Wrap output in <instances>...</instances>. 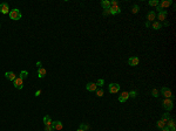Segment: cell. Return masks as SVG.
Wrapping results in <instances>:
<instances>
[{"label": "cell", "instance_id": "6da1fadb", "mask_svg": "<svg viewBox=\"0 0 176 131\" xmlns=\"http://www.w3.org/2000/svg\"><path fill=\"white\" fill-rule=\"evenodd\" d=\"M10 18L12 20H20L21 19V12L18 8H13L10 11Z\"/></svg>", "mask_w": 176, "mask_h": 131}, {"label": "cell", "instance_id": "7a4b0ae2", "mask_svg": "<svg viewBox=\"0 0 176 131\" xmlns=\"http://www.w3.org/2000/svg\"><path fill=\"white\" fill-rule=\"evenodd\" d=\"M162 105H163V108H164L167 111H171L173 110V108H174V103H173V101H171L170 98H165V100H163Z\"/></svg>", "mask_w": 176, "mask_h": 131}, {"label": "cell", "instance_id": "3957f363", "mask_svg": "<svg viewBox=\"0 0 176 131\" xmlns=\"http://www.w3.org/2000/svg\"><path fill=\"white\" fill-rule=\"evenodd\" d=\"M108 90H109V93H110V94H115V93H117V91L120 90V84L110 83L109 84V87H108Z\"/></svg>", "mask_w": 176, "mask_h": 131}, {"label": "cell", "instance_id": "277c9868", "mask_svg": "<svg viewBox=\"0 0 176 131\" xmlns=\"http://www.w3.org/2000/svg\"><path fill=\"white\" fill-rule=\"evenodd\" d=\"M161 94L164 96L165 98H171V96H173V94H171V90L168 88V87H163L162 89H161Z\"/></svg>", "mask_w": 176, "mask_h": 131}, {"label": "cell", "instance_id": "5b68a950", "mask_svg": "<svg viewBox=\"0 0 176 131\" xmlns=\"http://www.w3.org/2000/svg\"><path fill=\"white\" fill-rule=\"evenodd\" d=\"M0 12H1L2 14H8V13H10V6H8L7 2L0 4Z\"/></svg>", "mask_w": 176, "mask_h": 131}, {"label": "cell", "instance_id": "8992f818", "mask_svg": "<svg viewBox=\"0 0 176 131\" xmlns=\"http://www.w3.org/2000/svg\"><path fill=\"white\" fill-rule=\"evenodd\" d=\"M140 63V59L137 56H132V58H129L128 60V64L129 66H132V67H135V66H137Z\"/></svg>", "mask_w": 176, "mask_h": 131}, {"label": "cell", "instance_id": "52a82bcc", "mask_svg": "<svg viewBox=\"0 0 176 131\" xmlns=\"http://www.w3.org/2000/svg\"><path fill=\"white\" fill-rule=\"evenodd\" d=\"M13 82H14V87H15L16 89L20 90V89H22V88H24V80H21L20 77H16Z\"/></svg>", "mask_w": 176, "mask_h": 131}, {"label": "cell", "instance_id": "ba28073f", "mask_svg": "<svg viewBox=\"0 0 176 131\" xmlns=\"http://www.w3.org/2000/svg\"><path fill=\"white\" fill-rule=\"evenodd\" d=\"M167 15H168V12L164 10H162L161 12H159V14H157V19H159V22L161 21H165L167 19Z\"/></svg>", "mask_w": 176, "mask_h": 131}, {"label": "cell", "instance_id": "9c48e42d", "mask_svg": "<svg viewBox=\"0 0 176 131\" xmlns=\"http://www.w3.org/2000/svg\"><path fill=\"white\" fill-rule=\"evenodd\" d=\"M86 89L88 90V91H96L97 85L95 83H93V82H88V83L86 84Z\"/></svg>", "mask_w": 176, "mask_h": 131}, {"label": "cell", "instance_id": "30bf717a", "mask_svg": "<svg viewBox=\"0 0 176 131\" xmlns=\"http://www.w3.org/2000/svg\"><path fill=\"white\" fill-rule=\"evenodd\" d=\"M170 5H173V1L171 0H163V1H161L159 6H160L161 8L163 10V8H167V7H169Z\"/></svg>", "mask_w": 176, "mask_h": 131}, {"label": "cell", "instance_id": "8fae6325", "mask_svg": "<svg viewBox=\"0 0 176 131\" xmlns=\"http://www.w3.org/2000/svg\"><path fill=\"white\" fill-rule=\"evenodd\" d=\"M167 126H168V129H169V131H175V130H176L175 121H174L173 118H170L169 121L167 122Z\"/></svg>", "mask_w": 176, "mask_h": 131}, {"label": "cell", "instance_id": "7c38bea8", "mask_svg": "<svg viewBox=\"0 0 176 131\" xmlns=\"http://www.w3.org/2000/svg\"><path fill=\"white\" fill-rule=\"evenodd\" d=\"M129 98V94L127 93V91H122V94L119 96V101L121 102V103H123V102H126V101Z\"/></svg>", "mask_w": 176, "mask_h": 131}, {"label": "cell", "instance_id": "4fadbf2b", "mask_svg": "<svg viewBox=\"0 0 176 131\" xmlns=\"http://www.w3.org/2000/svg\"><path fill=\"white\" fill-rule=\"evenodd\" d=\"M52 128H53V130H61L64 126H62V123L60 121H54L52 123Z\"/></svg>", "mask_w": 176, "mask_h": 131}, {"label": "cell", "instance_id": "5bb4252c", "mask_svg": "<svg viewBox=\"0 0 176 131\" xmlns=\"http://www.w3.org/2000/svg\"><path fill=\"white\" fill-rule=\"evenodd\" d=\"M5 77L7 80H10V81H14L16 79V75L13 71H6L5 73Z\"/></svg>", "mask_w": 176, "mask_h": 131}, {"label": "cell", "instance_id": "9a60e30c", "mask_svg": "<svg viewBox=\"0 0 176 131\" xmlns=\"http://www.w3.org/2000/svg\"><path fill=\"white\" fill-rule=\"evenodd\" d=\"M46 74H47V70L43 68V67H40V68L38 69V77H39V79H42Z\"/></svg>", "mask_w": 176, "mask_h": 131}, {"label": "cell", "instance_id": "2e32d148", "mask_svg": "<svg viewBox=\"0 0 176 131\" xmlns=\"http://www.w3.org/2000/svg\"><path fill=\"white\" fill-rule=\"evenodd\" d=\"M109 13L113 14V15H115V14H119V13H121V8L119 7V6H115V7H110L109 8Z\"/></svg>", "mask_w": 176, "mask_h": 131}, {"label": "cell", "instance_id": "e0dca14e", "mask_svg": "<svg viewBox=\"0 0 176 131\" xmlns=\"http://www.w3.org/2000/svg\"><path fill=\"white\" fill-rule=\"evenodd\" d=\"M156 19V14H155L154 11H151V12H148V14H147V20L149 21H154Z\"/></svg>", "mask_w": 176, "mask_h": 131}, {"label": "cell", "instance_id": "ac0fdd59", "mask_svg": "<svg viewBox=\"0 0 176 131\" xmlns=\"http://www.w3.org/2000/svg\"><path fill=\"white\" fill-rule=\"evenodd\" d=\"M43 123H45V125L46 126H51L52 125V119H51V116H48V115H46L45 117H43Z\"/></svg>", "mask_w": 176, "mask_h": 131}, {"label": "cell", "instance_id": "d6986e66", "mask_svg": "<svg viewBox=\"0 0 176 131\" xmlns=\"http://www.w3.org/2000/svg\"><path fill=\"white\" fill-rule=\"evenodd\" d=\"M101 6L103 10H109V8H110V1L103 0V1H101Z\"/></svg>", "mask_w": 176, "mask_h": 131}, {"label": "cell", "instance_id": "ffe728a7", "mask_svg": "<svg viewBox=\"0 0 176 131\" xmlns=\"http://www.w3.org/2000/svg\"><path fill=\"white\" fill-rule=\"evenodd\" d=\"M170 119V115H169V112H165V114H163L162 115V118H161V121H163L164 123H167V122Z\"/></svg>", "mask_w": 176, "mask_h": 131}, {"label": "cell", "instance_id": "44dd1931", "mask_svg": "<svg viewBox=\"0 0 176 131\" xmlns=\"http://www.w3.org/2000/svg\"><path fill=\"white\" fill-rule=\"evenodd\" d=\"M153 28L157 31V29L162 28V24H161V22H159V21H154V22H153Z\"/></svg>", "mask_w": 176, "mask_h": 131}, {"label": "cell", "instance_id": "7402d4cb", "mask_svg": "<svg viewBox=\"0 0 176 131\" xmlns=\"http://www.w3.org/2000/svg\"><path fill=\"white\" fill-rule=\"evenodd\" d=\"M27 76H28V71H26V70H22L21 73H20V75H19V77H20L21 80L26 79Z\"/></svg>", "mask_w": 176, "mask_h": 131}, {"label": "cell", "instance_id": "603a6c76", "mask_svg": "<svg viewBox=\"0 0 176 131\" xmlns=\"http://www.w3.org/2000/svg\"><path fill=\"white\" fill-rule=\"evenodd\" d=\"M156 125H157V128H159V129H163V128H164L165 126V123L163 121H157V123H156Z\"/></svg>", "mask_w": 176, "mask_h": 131}, {"label": "cell", "instance_id": "cb8c5ba5", "mask_svg": "<svg viewBox=\"0 0 176 131\" xmlns=\"http://www.w3.org/2000/svg\"><path fill=\"white\" fill-rule=\"evenodd\" d=\"M148 4H149V6H155V7H156V6L160 4V1H159V0H149Z\"/></svg>", "mask_w": 176, "mask_h": 131}, {"label": "cell", "instance_id": "d4e9b609", "mask_svg": "<svg viewBox=\"0 0 176 131\" xmlns=\"http://www.w3.org/2000/svg\"><path fill=\"white\" fill-rule=\"evenodd\" d=\"M139 10H140L139 5H134L133 7H132V13H133V14H136V13L139 12Z\"/></svg>", "mask_w": 176, "mask_h": 131}, {"label": "cell", "instance_id": "484cf974", "mask_svg": "<svg viewBox=\"0 0 176 131\" xmlns=\"http://www.w3.org/2000/svg\"><path fill=\"white\" fill-rule=\"evenodd\" d=\"M96 85H97V87H103V84H105V80L103 79H99L97 80V82H96Z\"/></svg>", "mask_w": 176, "mask_h": 131}, {"label": "cell", "instance_id": "4316f807", "mask_svg": "<svg viewBox=\"0 0 176 131\" xmlns=\"http://www.w3.org/2000/svg\"><path fill=\"white\" fill-rule=\"evenodd\" d=\"M96 96H99V97H102V96H103V94H105V93H103V89H101V88H100V89H96Z\"/></svg>", "mask_w": 176, "mask_h": 131}, {"label": "cell", "instance_id": "83f0119b", "mask_svg": "<svg viewBox=\"0 0 176 131\" xmlns=\"http://www.w3.org/2000/svg\"><path fill=\"white\" fill-rule=\"evenodd\" d=\"M128 94H129V96H130L132 98H135V97L137 96V91H136V90H132V91L128 93Z\"/></svg>", "mask_w": 176, "mask_h": 131}, {"label": "cell", "instance_id": "f1b7e54d", "mask_svg": "<svg viewBox=\"0 0 176 131\" xmlns=\"http://www.w3.org/2000/svg\"><path fill=\"white\" fill-rule=\"evenodd\" d=\"M79 129L86 131V130H88V129H89V126L87 125V124H85V123H82V124H80V128H79Z\"/></svg>", "mask_w": 176, "mask_h": 131}, {"label": "cell", "instance_id": "f546056e", "mask_svg": "<svg viewBox=\"0 0 176 131\" xmlns=\"http://www.w3.org/2000/svg\"><path fill=\"white\" fill-rule=\"evenodd\" d=\"M151 95H153L154 97H159V90H157V89H153V90H151Z\"/></svg>", "mask_w": 176, "mask_h": 131}, {"label": "cell", "instance_id": "4dcf8cb0", "mask_svg": "<svg viewBox=\"0 0 176 131\" xmlns=\"http://www.w3.org/2000/svg\"><path fill=\"white\" fill-rule=\"evenodd\" d=\"M115 6H119V2L117 1H110V7H115Z\"/></svg>", "mask_w": 176, "mask_h": 131}, {"label": "cell", "instance_id": "1f68e13d", "mask_svg": "<svg viewBox=\"0 0 176 131\" xmlns=\"http://www.w3.org/2000/svg\"><path fill=\"white\" fill-rule=\"evenodd\" d=\"M45 131H54V130L52 128V125H51V126H45Z\"/></svg>", "mask_w": 176, "mask_h": 131}, {"label": "cell", "instance_id": "d6a6232c", "mask_svg": "<svg viewBox=\"0 0 176 131\" xmlns=\"http://www.w3.org/2000/svg\"><path fill=\"white\" fill-rule=\"evenodd\" d=\"M108 14H110L109 10H103V15H108Z\"/></svg>", "mask_w": 176, "mask_h": 131}, {"label": "cell", "instance_id": "836d02e7", "mask_svg": "<svg viewBox=\"0 0 176 131\" xmlns=\"http://www.w3.org/2000/svg\"><path fill=\"white\" fill-rule=\"evenodd\" d=\"M40 94H41V90H37V91H35V94H34V95H35V96L38 97V96H40Z\"/></svg>", "mask_w": 176, "mask_h": 131}, {"label": "cell", "instance_id": "e575fe53", "mask_svg": "<svg viewBox=\"0 0 176 131\" xmlns=\"http://www.w3.org/2000/svg\"><path fill=\"white\" fill-rule=\"evenodd\" d=\"M37 66L39 67V68H40V67H41V62H40V61H38V62H37Z\"/></svg>", "mask_w": 176, "mask_h": 131}, {"label": "cell", "instance_id": "d590c367", "mask_svg": "<svg viewBox=\"0 0 176 131\" xmlns=\"http://www.w3.org/2000/svg\"><path fill=\"white\" fill-rule=\"evenodd\" d=\"M146 27H150V22H149V21H147V22H146Z\"/></svg>", "mask_w": 176, "mask_h": 131}, {"label": "cell", "instance_id": "8d00e7d4", "mask_svg": "<svg viewBox=\"0 0 176 131\" xmlns=\"http://www.w3.org/2000/svg\"><path fill=\"white\" fill-rule=\"evenodd\" d=\"M162 130H163V131H169V129H168V126H164Z\"/></svg>", "mask_w": 176, "mask_h": 131}, {"label": "cell", "instance_id": "74e56055", "mask_svg": "<svg viewBox=\"0 0 176 131\" xmlns=\"http://www.w3.org/2000/svg\"><path fill=\"white\" fill-rule=\"evenodd\" d=\"M164 26H169V21H164Z\"/></svg>", "mask_w": 176, "mask_h": 131}, {"label": "cell", "instance_id": "f35d334b", "mask_svg": "<svg viewBox=\"0 0 176 131\" xmlns=\"http://www.w3.org/2000/svg\"><path fill=\"white\" fill-rule=\"evenodd\" d=\"M76 131H83V130H81V129H78V130H76Z\"/></svg>", "mask_w": 176, "mask_h": 131}, {"label": "cell", "instance_id": "ab89813d", "mask_svg": "<svg viewBox=\"0 0 176 131\" xmlns=\"http://www.w3.org/2000/svg\"><path fill=\"white\" fill-rule=\"evenodd\" d=\"M0 27H1V25H0Z\"/></svg>", "mask_w": 176, "mask_h": 131}]
</instances>
